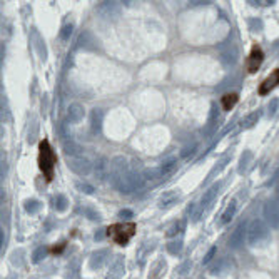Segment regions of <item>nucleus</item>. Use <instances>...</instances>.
<instances>
[{"label": "nucleus", "instance_id": "nucleus-1", "mask_svg": "<svg viewBox=\"0 0 279 279\" xmlns=\"http://www.w3.org/2000/svg\"><path fill=\"white\" fill-rule=\"evenodd\" d=\"M246 241L251 248H264L271 241V231L261 219H254L248 226V234H246Z\"/></svg>", "mask_w": 279, "mask_h": 279}, {"label": "nucleus", "instance_id": "nucleus-2", "mask_svg": "<svg viewBox=\"0 0 279 279\" xmlns=\"http://www.w3.org/2000/svg\"><path fill=\"white\" fill-rule=\"evenodd\" d=\"M55 164H57V155L52 149L50 142L47 139H43L39 144V167H41L43 177L47 181H52V177H54Z\"/></svg>", "mask_w": 279, "mask_h": 279}, {"label": "nucleus", "instance_id": "nucleus-3", "mask_svg": "<svg viewBox=\"0 0 279 279\" xmlns=\"http://www.w3.org/2000/svg\"><path fill=\"white\" fill-rule=\"evenodd\" d=\"M144 176L142 174H139L137 171H129L127 174H124L122 177L115 179L112 184L117 187L119 191H121L122 194H130L134 193V191L137 189H142V186H144Z\"/></svg>", "mask_w": 279, "mask_h": 279}, {"label": "nucleus", "instance_id": "nucleus-4", "mask_svg": "<svg viewBox=\"0 0 279 279\" xmlns=\"http://www.w3.org/2000/svg\"><path fill=\"white\" fill-rule=\"evenodd\" d=\"M135 224L134 222H122V224H114L107 229V234L117 242L119 246H126L129 239L134 236Z\"/></svg>", "mask_w": 279, "mask_h": 279}, {"label": "nucleus", "instance_id": "nucleus-5", "mask_svg": "<svg viewBox=\"0 0 279 279\" xmlns=\"http://www.w3.org/2000/svg\"><path fill=\"white\" fill-rule=\"evenodd\" d=\"M237 57H239V52H237L236 43L226 42L224 45H221V62L224 64L226 67L236 65Z\"/></svg>", "mask_w": 279, "mask_h": 279}, {"label": "nucleus", "instance_id": "nucleus-6", "mask_svg": "<svg viewBox=\"0 0 279 279\" xmlns=\"http://www.w3.org/2000/svg\"><path fill=\"white\" fill-rule=\"evenodd\" d=\"M264 217H266V222L269 224V228L279 229V202H276V201L266 202Z\"/></svg>", "mask_w": 279, "mask_h": 279}, {"label": "nucleus", "instance_id": "nucleus-7", "mask_svg": "<svg viewBox=\"0 0 279 279\" xmlns=\"http://www.w3.org/2000/svg\"><path fill=\"white\" fill-rule=\"evenodd\" d=\"M67 166L79 176H87L90 172V162L86 157H67Z\"/></svg>", "mask_w": 279, "mask_h": 279}, {"label": "nucleus", "instance_id": "nucleus-8", "mask_svg": "<svg viewBox=\"0 0 279 279\" xmlns=\"http://www.w3.org/2000/svg\"><path fill=\"white\" fill-rule=\"evenodd\" d=\"M262 61H264V52L261 50V47L254 45L253 50L249 54V59H248V70L251 74L258 72V69L261 67Z\"/></svg>", "mask_w": 279, "mask_h": 279}, {"label": "nucleus", "instance_id": "nucleus-9", "mask_svg": "<svg viewBox=\"0 0 279 279\" xmlns=\"http://www.w3.org/2000/svg\"><path fill=\"white\" fill-rule=\"evenodd\" d=\"M246 234H248V228H246L244 224H239L236 229L233 231V234H231L229 237V246L233 249H239L242 244H244V237Z\"/></svg>", "mask_w": 279, "mask_h": 279}, {"label": "nucleus", "instance_id": "nucleus-10", "mask_svg": "<svg viewBox=\"0 0 279 279\" xmlns=\"http://www.w3.org/2000/svg\"><path fill=\"white\" fill-rule=\"evenodd\" d=\"M229 271H231V264L226 258H219L209 266L211 276H222V274H228Z\"/></svg>", "mask_w": 279, "mask_h": 279}, {"label": "nucleus", "instance_id": "nucleus-11", "mask_svg": "<svg viewBox=\"0 0 279 279\" xmlns=\"http://www.w3.org/2000/svg\"><path fill=\"white\" fill-rule=\"evenodd\" d=\"M279 84V69L276 70H273L271 72V75H268V77L264 79V82L261 84V87H259V94L261 95H266V94H269L271 90L274 89Z\"/></svg>", "mask_w": 279, "mask_h": 279}, {"label": "nucleus", "instance_id": "nucleus-12", "mask_svg": "<svg viewBox=\"0 0 279 279\" xmlns=\"http://www.w3.org/2000/svg\"><path fill=\"white\" fill-rule=\"evenodd\" d=\"M84 119V107L81 104H70L67 109V122L69 124H79Z\"/></svg>", "mask_w": 279, "mask_h": 279}, {"label": "nucleus", "instance_id": "nucleus-13", "mask_svg": "<svg viewBox=\"0 0 279 279\" xmlns=\"http://www.w3.org/2000/svg\"><path fill=\"white\" fill-rule=\"evenodd\" d=\"M107 256H109V251H107V249H101V251H97V253H94L92 256H90V261H89L90 268H92V269H101L102 266L106 264Z\"/></svg>", "mask_w": 279, "mask_h": 279}, {"label": "nucleus", "instance_id": "nucleus-14", "mask_svg": "<svg viewBox=\"0 0 279 279\" xmlns=\"http://www.w3.org/2000/svg\"><path fill=\"white\" fill-rule=\"evenodd\" d=\"M99 12L104 15V17L110 19V17H115L119 14V5L117 2H101L99 5Z\"/></svg>", "mask_w": 279, "mask_h": 279}, {"label": "nucleus", "instance_id": "nucleus-15", "mask_svg": "<svg viewBox=\"0 0 279 279\" xmlns=\"http://www.w3.org/2000/svg\"><path fill=\"white\" fill-rule=\"evenodd\" d=\"M219 189H221V184H213L209 187V189L206 191L204 193V196H202V199H201V209H204V207H207L211 204V202L214 201V197L217 196V193H219Z\"/></svg>", "mask_w": 279, "mask_h": 279}, {"label": "nucleus", "instance_id": "nucleus-16", "mask_svg": "<svg viewBox=\"0 0 279 279\" xmlns=\"http://www.w3.org/2000/svg\"><path fill=\"white\" fill-rule=\"evenodd\" d=\"M179 199V194L176 193V191H167V193H164L161 196V199H159V207H162V209H167V207L174 206L177 202Z\"/></svg>", "mask_w": 279, "mask_h": 279}, {"label": "nucleus", "instance_id": "nucleus-17", "mask_svg": "<svg viewBox=\"0 0 279 279\" xmlns=\"http://www.w3.org/2000/svg\"><path fill=\"white\" fill-rule=\"evenodd\" d=\"M64 152H65L67 157H81L82 147L74 141H65L64 142Z\"/></svg>", "mask_w": 279, "mask_h": 279}, {"label": "nucleus", "instance_id": "nucleus-18", "mask_svg": "<svg viewBox=\"0 0 279 279\" xmlns=\"http://www.w3.org/2000/svg\"><path fill=\"white\" fill-rule=\"evenodd\" d=\"M102 117H104V112L101 109H94L92 114H90V126H92V130L94 132H99L102 127Z\"/></svg>", "mask_w": 279, "mask_h": 279}, {"label": "nucleus", "instance_id": "nucleus-19", "mask_svg": "<svg viewBox=\"0 0 279 279\" xmlns=\"http://www.w3.org/2000/svg\"><path fill=\"white\" fill-rule=\"evenodd\" d=\"M234 214H236V202H231V204H228V207L224 209V213L221 214V219H219V224H228V222L231 221V219L234 217Z\"/></svg>", "mask_w": 279, "mask_h": 279}, {"label": "nucleus", "instance_id": "nucleus-20", "mask_svg": "<svg viewBox=\"0 0 279 279\" xmlns=\"http://www.w3.org/2000/svg\"><path fill=\"white\" fill-rule=\"evenodd\" d=\"M106 176H107V161L104 157H101L95 162V177L104 179Z\"/></svg>", "mask_w": 279, "mask_h": 279}, {"label": "nucleus", "instance_id": "nucleus-21", "mask_svg": "<svg viewBox=\"0 0 279 279\" xmlns=\"http://www.w3.org/2000/svg\"><path fill=\"white\" fill-rule=\"evenodd\" d=\"M221 101H222V107H224V110H231L237 102V94H226V95H222Z\"/></svg>", "mask_w": 279, "mask_h": 279}, {"label": "nucleus", "instance_id": "nucleus-22", "mask_svg": "<svg viewBox=\"0 0 279 279\" xmlns=\"http://www.w3.org/2000/svg\"><path fill=\"white\" fill-rule=\"evenodd\" d=\"M177 167V161H174V159H171V161H167L164 162L159 169H161V174H162V177H167L169 174H172L174 172V169Z\"/></svg>", "mask_w": 279, "mask_h": 279}, {"label": "nucleus", "instance_id": "nucleus-23", "mask_svg": "<svg viewBox=\"0 0 279 279\" xmlns=\"http://www.w3.org/2000/svg\"><path fill=\"white\" fill-rule=\"evenodd\" d=\"M258 121H259V112H253L242 119L241 126L244 127V129H249V127H253L254 124H258Z\"/></svg>", "mask_w": 279, "mask_h": 279}, {"label": "nucleus", "instance_id": "nucleus-24", "mask_svg": "<svg viewBox=\"0 0 279 279\" xmlns=\"http://www.w3.org/2000/svg\"><path fill=\"white\" fill-rule=\"evenodd\" d=\"M122 271H124V261H122V256H115V261L112 264V271H110V274H112V276H121Z\"/></svg>", "mask_w": 279, "mask_h": 279}, {"label": "nucleus", "instance_id": "nucleus-25", "mask_svg": "<svg viewBox=\"0 0 279 279\" xmlns=\"http://www.w3.org/2000/svg\"><path fill=\"white\" fill-rule=\"evenodd\" d=\"M219 121V114L216 110V106H213V109H211V115H209V121H207V130L214 129V126L217 124Z\"/></svg>", "mask_w": 279, "mask_h": 279}, {"label": "nucleus", "instance_id": "nucleus-26", "mask_svg": "<svg viewBox=\"0 0 279 279\" xmlns=\"http://www.w3.org/2000/svg\"><path fill=\"white\" fill-rule=\"evenodd\" d=\"M167 251H169L172 256H176L182 251V241H171L169 244H167Z\"/></svg>", "mask_w": 279, "mask_h": 279}, {"label": "nucleus", "instance_id": "nucleus-27", "mask_svg": "<svg viewBox=\"0 0 279 279\" xmlns=\"http://www.w3.org/2000/svg\"><path fill=\"white\" fill-rule=\"evenodd\" d=\"M67 204H69V201H67L65 196L59 194V196L55 197V209H57V211H65L67 209Z\"/></svg>", "mask_w": 279, "mask_h": 279}, {"label": "nucleus", "instance_id": "nucleus-28", "mask_svg": "<svg viewBox=\"0 0 279 279\" xmlns=\"http://www.w3.org/2000/svg\"><path fill=\"white\" fill-rule=\"evenodd\" d=\"M47 254V249L43 248V246H41V248H37L34 251V254H32V261L34 262H41L43 258H45Z\"/></svg>", "mask_w": 279, "mask_h": 279}, {"label": "nucleus", "instance_id": "nucleus-29", "mask_svg": "<svg viewBox=\"0 0 279 279\" xmlns=\"http://www.w3.org/2000/svg\"><path fill=\"white\" fill-rule=\"evenodd\" d=\"M39 209H41V202H39V201H34V199H32V201L25 202V211H27V213L35 214Z\"/></svg>", "mask_w": 279, "mask_h": 279}, {"label": "nucleus", "instance_id": "nucleus-30", "mask_svg": "<svg viewBox=\"0 0 279 279\" xmlns=\"http://www.w3.org/2000/svg\"><path fill=\"white\" fill-rule=\"evenodd\" d=\"M251 152H244L242 154V157H241V161H239V172H244L246 169H248V162L251 161Z\"/></svg>", "mask_w": 279, "mask_h": 279}, {"label": "nucleus", "instance_id": "nucleus-31", "mask_svg": "<svg viewBox=\"0 0 279 279\" xmlns=\"http://www.w3.org/2000/svg\"><path fill=\"white\" fill-rule=\"evenodd\" d=\"M144 176L146 179H159V177H162V174H161V169L159 167H155V169H146L144 171Z\"/></svg>", "mask_w": 279, "mask_h": 279}, {"label": "nucleus", "instance_id": "nucleus-32", "mask_svg": "<svg viewBox=\"0 0 279 279\" xmlns=\"http://www.w3.org/2000/svg\"><path fill=\"white\" fill-rule=\"evenodd\" d=\"M182 228H184V224H182V222H176V224L171 226L169 231H167V236H169V237L176 236L177 233H181V229H182Z\"/></svg>", "mask_w": 279, "mask_h": 279}, {"label": "nucleus", "instance_id": "nucleus-33", "mask_svg": "<svg viewBox=\"0 0 279 279\" xmlns=\"http://www.w3.org/2000/svg\"><path fill=\"white\" fill-rule=\"evenodd\" d=\"M72 23H67V25H64V29H62V32H61V39L62 41H67V39L70 37V34H72Z\"/></svg>", "mask_w": 279, "mask_h": 279}, {"label": "nucleus", "instance_id": "nucleus-34", "mask_svg": "<svg viewBox=\"0 0 279 279\" xmlns=\"http://www.w3.org/2000/svg\"><path fill=\"white\" fill-rule=\"evenodd\" d=\"M278 109H279V99H273V101L269 102V106H268V114L274 115L278 112Z\"/></svg>", "mask_w": 279, "mask_h": 279}, {"label": "nucleus", "instance_id": "nucleus-35", "mask_svg": "<svg viewBox=\"0 0 279 279\" xmlns=\"http://www.w3.org/2000/svg\"><path fill=\"white\" fill-rule=\"evenodd\" d=\"M159 268H166V262H164V261H159L157 264L154 266V271H155V273L149 274V279H155V278H159V276H161V273H162V271H159Z\"/></svg>", "mask_w": 279, "mask_h": 279}, {"label": "nucleus", "instance_id": "nucleus-36", "mask_svg": "<svg viewBox=\"0 0 279 279\" xmlns=\"http://www.w3.org/2000/svg\"><path fill=\"white\" fill-rule=\"evenodd\" d=\"M249 29L253 30V32L262 30V22L258 21V19H251V21H249Z\"/></svg>", "mask_w": 279, "mask_h": 279}, {"label": "nucleus", "instance_id": "nucleus-37", "mask_svg": "<svg viewBox=\"0 0 279 279\" xmlns=\"http://www.w3.org/2000/svg\"><path fill=\"white\" fill-rule=\"evenodd\" d=\"M216 251H217L216 248H211L209 251H207V254H206V256L202 258V262H204V264H209V262L213 261V258L216 256Z\"/></svg>", "mask_w": 279, "mask_h": 279}, {"label": "nucleus", "instance_id": "nucleus-38", "mask_svg": "<svg viewBox=\"0 0 279 279\" xmlns=\"http://www.w3.org/2000/svg\"><path fill=\"white\" fill-rule=\"evenodd\" d=\"M77 189L84 194H92L94 193V187L89 184H77Z\"/></svg>", "mask_w": 279, "mask_h": 279}, {"label": "nucleus", "instance_id": "nucleus-39", "mask_svg": "<svg viewBox=\"0 0 279 279\" xmlns=\"http://www.w3.org/2000/svg\"><path fill=\"white\" fill-rule=\"evenodd\" d=\"M130 216H132V213H130L129 209H124V211H121V213H119V217H122V219H129Z\"/></svg>", "mask_w": 279, "mask_h": 279}, {"label": "nucleus", "instance_id": "nucleus-40", "mask_svg": "<svg viewBox=\"0 0 279 279\" xmlns=\"http://www.w3.org/2000/svg\"><path fill=\"white\" fill-rule=\"evenodd\" d=\"M187 268H191V262H189V261H186L184 264L179 266V273H181V274H186V273H187V271H186Z\"/></svg>", "mask_w": 279, "mask_h": 279}, {"label": "nucleus", "instance_id": "nucleus-41", "mask_svg": "<svg viewBox=\"0 0 279 279\" xmlns=\"http://www.w3.org/2000/svg\"><path fill=\"white\" fill-rule=\"evenodd\" d=\"M276 193H278V197H279V184H278V187H276Z\"/></svg>", "mask_w": 279, "mask_h": 279}]
</instances>
